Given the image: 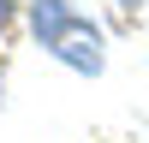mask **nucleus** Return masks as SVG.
Returning a JSON list of instances; mask_svg holds the SVG:
<instances>
[{
    "instance_id": "f257e3e1",
    "label": "nucleus",
    "mask_w": 149,
    "mask_h": 143,
    "mask_svg": "<svg viewBox=\"0 0 149 143\" xmlns=\"http://www.w3.org/2000/svg\"><path fill=\"white\" fill-rule=\"evenodd\" d=\"M30 24H36V36H42V48H54L66 66L102 72V36H95V24L84 18V12H72L66 0H36Z\"/></svg>"
},
{
    "instance_id": "f03ea898",
    "label": "nucleus",
    "mask_w": 149,
    "mask_h": 143,
    "mask_svg": "<svg viewBox=\"0 0 149 143\" xmlns=\"http://www.w3.org/2000/svg\"><path fill=\"white\" fill-rule=\"evenodd\" d=\"M6 18H12V0H0V24H6Z\"/></svg>"
}]
</instances>
